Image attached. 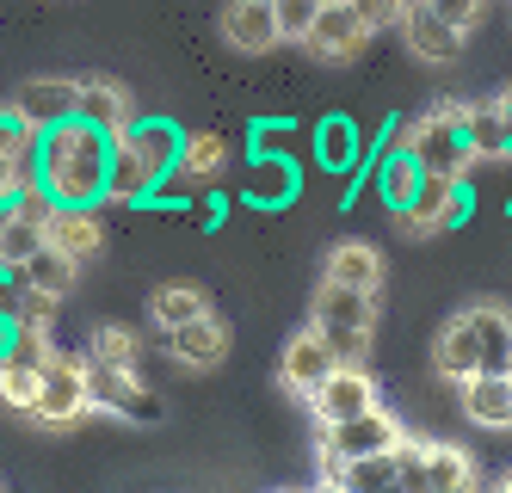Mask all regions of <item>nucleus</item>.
<instances>
[{
  "mask_svg": "<svg viewBox=\"0 0 512 493\" xmlns=\"http://www.w3.org/2000/svg\"><path fill=\"white\" fill-rule=\"evenodd\" d=\"M38 185L56 204H105L112 198V130L93 118H62L38 136Z\"/></svg>",
  "mask_w": 512,
  "mask_h": 493,
  "instance_id": "1",
  "label": "nucleus"
},
{
  "mask_svg": "<svg viewBox=\"0 0 512 493\" xmlns=\"http://www.w3.org/2000/svg\"><path fill=\"white\" fill-rule=\"evenodd\" d=\"M438 376L451 383H469L482 370H506L512 364V309L500 302H469L463 315H451L438 327V346H432Z\"/></svg>",
  "mask_w": 512,
  "mask_h": 493,
  "instance_id": "2",
  "label": "nucleus"
},
{
  "mask_svg": "<svg viewBox=\"0 0 512 493\" xmlns=\"http://www.w3.org/2000/svg\"><path fill=\"white\" fill-rule=\"evenodd\" d=\"M179 142L186 130L173 118H130L112 136V204H142L149 192H161L179 167Z\"/></svg>",
  "mask_w": 512,
  "mask_h": 493,
  "instance_id": "3",
  "label": "nucleus"
},
{
  "mask_svg": "<svg viewBox=\"0 0 512 493\" xmlns=\"http://www.w3.org/2000/svg\"><path fill=\"white\" fill-rule=\"evenodd\" d=\"M383 142L414 148L420 167L426 173H445V179H469V167L482 161V155H475V142H469V130H463V99H438V105L420 111V118L389 124Z\"/></svg>",
  "mask_w": 512,
  "mask_h": 493,
  "instance_id": "4",
  "label": "nucleus"
},
{
  "mask_svg": "<svg viewBox=\"0 0 512 493\" xmlns=\"http://www.w3.org/2000/svg\"><path fill=\"white\" fill-rule=\"evenodd\" d=\"M309 327L334 346L340 364H364V352H371V327H377V290H352V284L321 278Z\"/></svg>",
  "mask_w": 512,
  "mask_h": 493,
  "instance_id": "5",
  "label": "nucleus"
},
{
  "mask_svg": "<svg viewBox=\"0 0 512 493\" xmlns=\"http://www.w3.org/2000/svg\"><path fill=\"white\" fill-rule=\"evenodd\" d=\"M93 413V358L87 352H50V364H44V383H38V401H31V413L25 420L31 426H50V432H62V426H75V420H87Z\"/></svg>",
  "mask_w": 512,
  "mask_h": 493,
  "instance_id": "6",
  "label": "nucleus"
},
{
  "mask_svg": "<svg viewBox=\"0 0 512 493\" xmlns=\"http://www.w3.org/2000/svg\"><path fill=\"white\" fill-rule=\"evenodd\" d=\"M371 25H364V13L352 7V0H321V13H315V25H309V37H303V50L315 56V62H358L364 50H371Z\"/></svg>",
  "mask_w": 512,
  "mask_h": 493,
  "instance_id": "7",
  "label": "nucleus"
},
{
  "mask_svg": "<svg viewBox=\"0 0 512 493\" xmlns=\"http://www.w3.org/2000/svg\"><path fill=\"white\" fill-rule=\"evenodd\" d=\"M93 413H118V420H161V395L142 383V364H105V358H93Z\"/></svg>",
  "mask_w": 512,
  "mask_h": 493,
  "instance_id": "8",
  "label": "nucleus"
},
{
  "mask_svg": "<svg viewBox=\"0 0 512 493\" xmlns=\"http://www.w3.org/2000/svg\"><path fill=\"white\" fill-rule=\"evenodd\" d=\"M50 352H56V346H50V333H13V346L0 352V401H7L13 413H31Z\"/></svg>",
  "mask_w": 512,
  "mask_h": 493,
  "instance_id": "9",
  "label": "nucleus"
},
{
  "mask_svg": "<svg viewBox=\"0 0 512 493\" xmlns=\"http://www.w3.org/2000/svg\"><path fill=\"white\" fill-rule=\"evenodd\" d=\"M364 407H377V383H371V370H364V364H334L309 389L315 426H340V420H352V413H364Z\"/></svg>",
  "mask_w": 512,
  "mask_h": 493,
  "instance_id": "10",
  "label": "nucleus"
},
{
  "mask_svg": "<svg viewBox=\"0 0 512 493\" xmlns=\"http://www.w3.org/2000/svg\"><path fill=\"white\" fill-rule=\"evenodd\" d=\"M38 185V130L13 105H0V204H19Z\"/></svg>",
  "mask_w": 512,
  "mask_h": 493,
  "instance_id": "11",
  "label": "nucleus"
},
{
  "mask_svg": "<svg viewBox=\"0 0 512 493\" xmlns=\"http://www.w3.org/2000/svg\"><path fill=\"white\" fill-rule=\"evenodd\" d=\"M395 31H401V44H408L420 62H438V68H451L463 56V44H469V31H457L451 19H438V7H426V0H408Z\"/></svg>",
  "mask_w": 512,
  "mask_h": 493,
  "instance_id": "12",
  "label": "nucleus"
},
{
  "mask_svg": "<svg viewBox=\"0 0 512 493\" xmlns=\"http://www.w3.org/2000/svg\"><path fill=\"white\" fill-rule=\"evenodd\" d=\"M161 352L173 364H186V370H216V364L229 358V327L204 309V315L179 321V327H161Z\"/></svg>",
  "mask_w": 512,
  "mask_h": 493,
  "instance_id": "13",
  "label": "nucleus"
},
{
  "mask_svg": "<svg viewBox=\"0 0 512 493\" xmlns=\"http://www.w3.org/2000/svg\"><path fill=\"white\" fill-rule=\"evenodd\" d=\"M401 438V420L377 401V407H364V413H352V420H340V426H321V444L327 450H340V457L352 463V457H371V450H395Z\"/></svg>",
  "mask_w": 512,
  "mask_h": 493,
  "instance_id": "14",
  "label": "nucleus"
},
{
  "mask_svg": "<svg viewBox=\"0 0 512 493\" xmlns=\"http://www.w3.org/2000/svg\"><path fill=\"white\" fill-rule=\"evenodd\" d=\"M216 25H223V44H229V50H241V56H266V50H278V44H284L272 0H229Z\"/></svg>",
  "mask_w": 512,
  "mask_h": 493,
  "instance_id": "15",
  "label": "nucleus"
},
{
  "mask_svg": "<svg viewBox=\"0 0 512 493\" xmlns=\"http://www.w3.org/2000/svg\"><path fill=\"white\" fill-rule=\"evenodd\" d=\"M75 105H81V81H62V74H38V81H25L19 93H13V111L31 124V130H50V124H62V118H75Z\"/></svg>",
  "mask_w": 512,
  "mask_h": 493,
  "instance_id": "16",
  "label": "nucleus"
},
{
  "mask_svg": "<svg viewBox=\"0 0 512 493\" xmlns=\"http://www.w3.org/2000/svg\"><path fill=\"white\" fill-rule=\"evenodd\" d=\"M297 192H303V167L290 161V155H253L247 161L241 198L253 210H284V204H297Z\"/></svg>",
  "mask_w": 512,
  "mask_h": 493,
  "instance_id": "17",
  "label": "nucleus"
},
{
  "mask_svg": "<svg viewBox=\"0 0 512 493\" xmlns=\"http://www.w3.org/2000/svg\"><path fill=\"white\" fill-rule=\"evenodd\" d=\"M334 364H340L334 346H327L315 327H303V333H290V346H284V358H278V383H284L290 395H303V401H309V389H315Z\"/></svg>",
  "mask_w": 512,
  "mask_h": 493,
  "instance_id": "18",
  "label": "nucleus"
},
{
  "mask_svg": "<svg viewBox=\"0 0 512 493\" xmlns=\"http://www.w3.org/2000/svg\"><path fill=\"white\" fill-rule=\"evenodd\" d=\"M457 389H463V420L469 426L512 432V376L506 370H482V376H469Z\"/></svg>",
  "mask_w": 512,
  "mask_h": 493,
  "instance_id": "19",
  "label": "nucleus"
},
{
  "mask_svg": "<svg viewBox=\"0 0 512 493\" xmlns=\"http://www.w3.org/2000/svg\"><path fill=\"white\" fill-rule=\"evenodd\" d=\"M315 161L334 173V179H352V173H364V136H358V124L346 118V111H334V118H321L315 124Z\"/></svg>",
  "mask_w": 512,
  "mask_h": 493,
  "instance_id": "20",
  "label": "nucleus"
},
{
  "mask_svg": "<svg viewBox=\"0 0 512 493\" xmlns=\"http://www.w3.org/2000/svg\"><path fill=\"white\" fill-rule=\"evenodd\" d=\"M420 179H426V167H420V155H414V148L389 142L383 155H377V198H383V210H389V216H401V210L414 204Z\"/></svg>",
  "mask_w": 512,
  "mask_h": 493,
  "instance_id": "21",
  "label": "nucleus"
},
{
  "mask_svg": "<svg viewBox=\"0 0 512 493\" xmlns=\"http://www.w3.org/2000/svg\"><path fill=\"white\" fill-rule=\"evenodd\" d=\"M81 118H93L99 130H124L130 118H136V99H130V87L124 81H112V74H81Z\"/></svg>",
  "mask_w": 512,
  "mask_h": 493,
  "instance_id": "22",
  "label": "nucleus"
},
{
  "mask_svg": "<svg viewBox=\"0 0 512 493\" xmlns=\"http://www.w3.org/2000/svg\"><path fill=\"white\" fill-rule=\"evenodd\" d=\"M50 241L68 253V259H93L105 247V229H99V204H56L50 210Z\"/></svg>",
  "mask_w": 512,
  "mask_h": 493,
  "instance_id": "23",
  "label": "nucleus"
},
{
  "mask_svg": "<svg viewBox=\"0 0 512 493\" xmlns=\"http://www.w3.org/2000/svg\"><path fill=\"white\" fill-rule=\"evenodd\" d=\"M321 278L352 284V290H377V284H383V253H377L371 241H340L334 253H327Z\"/></svg>",
  "mask_w": 512,
  "mask_h": 493,
  "instance_id": "24",
  "label": "nucleus"
},
{
  "mask_svg": "<svg viewBox=\"0 0 512 493\" xmlns=\"http://www.w3.org/2000/svg\"><path fill=\"white\" fill-rule=\"evenodd\" d=\"M451 192H457V179H445V173H426V179H420V192H414V204L401 210V229H414V235H445Z\"/></svg>",
  "mask_w": 512,
  "mask_h": 493,
  "instance_id": "25",
  "label": "nucleus"
},
{
  "mask_svg": "<svg viewBox=\"0 0 512 493\" xmlns=\"http://www.w3.org/2000/svg\"><path fill=\"white\" fill-rule=\"evenodd\" d=\"M463 130L475 142L482 161H506V111H500V93L494 99H463Z\"/></svg>",
  "mask_w": 512,
  "mask_h": 493,
  "instance_id": "26",
  "label": "nucleus"
},
{
  "mask_svg": "<svg viewBox=\"0 0 512 493\" xmlns=\"http://www.w3.org/2000/svg\"><path fill=\"white\" fill-rule=\"evenodd\" d=\"M13 272L31 284V290H50V296H68V290H75V272H81V259H68L56 241H44L38 253H31L25 265H13Z\"/></svg>",
  "mask_w": 512,
  "mask_h": 493,
  "instance_id": "27",
  "label": "nucleus"
},
{
  "mask_svg": "<svg viewBox=\"0 0 512 493\" xmlns=\"http://www.w3.org/2000/svg\"><path fill=\"white\" fill-rule=\"evenodd\" d=\"M426 487L438 493H457V487H475V457L463 444H445V438H426Z\"/></svg>",
  "mask_w": 512,
  "mask_h": 493,
  "instance_id": "28",
  "label": "nucleus"
},
{
  "mask_svg": "<svg viewBox=\"0 0 512 493\" xmlns=\"http://www.w3.org/2000/svg\"><path fill=\"white\" fill-rule=\"evenodd\" d=\"M210 309V296L198 290V284H186V278H173V284H161L155 296H149V321L155 327H179V321H192V315H204Z\"/></svg>",
  "mask_w": 512,
  "mask_h": 493,
  "instance_id": "29",
  "label": "nucleus"
},
{
  "mask_svg": "<svg viewBox=\"0 0 512 493\" xmlns=\"http://www.w3.org/2000/svg\"><path fill=\"white\" fill-rule=\"evenodd\" d=\"M87 358H105V364H142V339L130 327H93L87 333Z\"/></svg>",
  "mask_w": 512,
  "mask_h": 493,
  "instance_id": "30",
  "label": "nucleus"
},
{
  "mask_svg": "<svg viewBox=\"0 0 512 493\" xmlns=\"http://www.w3.org/2000/svg\"><path fill=\"white\" fill-rule=\"evenodd\" d=\"M56 309H62V296L31 290V284H25L19 309H13V327H19V333H50V327H56Z\"/></svg>",
  "mask_w": 512,
  "mask_h": 493,
  "instance_id": "31",
  "label": "nucleus"
},
{
  "mask_svg": "<svg viewBox=\"0 0 512 493\" xmlns=\"http://www.w3.org/2000/svg\"><path fill=\"white\" fill-rule=\"evenodd\" d=\"M346 487H395V450L352 457V463H346Z\"/></svg>",
  "mask_w": 512,
  "mask_h": 493,
  "instance_id": "32",
  "label": "nucleus"
},
{
  "mask_svg": "<svg viewBox=\"0 0 512 493\" xmlns=\"http://www.w3.org/2000/svg\"><path fill=\"white\" fill-rule=\"evenodd\" d=\"M272 13H278V31H284V44H303L315 13H321V0H272Z\"/></svg>",
  "mask_w": 512,
  "mask_h": 493,
  "instance_id": "33",
  "label": "nucleus"
},
{
  "mask_svg": "<svg viewBox=\"0 0 512 493\" xmlns=\"http://www.w3.org/2000/svg\"><path fill=\"white\" fill-rule=\"evenodd\" d=\"M395 487H426V438L395 444Z\"/></svg>",
  "mask_w": 512,
  "mask_h": 493,
  "instance_id": "34",
  "label": "nucleus"
},
{
  "mask_svg": "<svg viewBox=\"0 0 512 493\" xmlns=\"http://www.w3.org/2000/svg\"><path fill=\"white\" fill-rule=\"evenodd\" d=\"M290 142H297V124H284V118L253 124V155H290Z\"/></svg>",
  "mask_w": 512,
  "mask_h": 493,
  "instance_id": "35",
  "label": "nucleus"
},
{
  "mask_svg": "<svg viewBox=\"0 0 512 493\" xmlns=\"http://www.w3.org/2000/svg\"><path fill=\"white\" fill-rule=\"evenodd\" d=\"M426 7H438V19H451L457 31H475L488 19V0H426Z\"/></svg>",
  "mask_w": 512,
  "mask_h": 493,
  "instance_id": "36",
  "label": "nucleus"
},
{
  "mask_svg": "<svg viewBox=\"0 0 512 493\" xmlns=\"http://www.w3.org/2000/svg\"><path fill=\"white\" fill-rule=\"evenodd\" d=\"M352 7L364 13L371 31H389V25H401V7H408V0H352Z\"/></svg>",
  "mask_w": 512,
  "mask_h": 493,
  "instance_id": "37",
  "label": "nucleus"
},
{
  "mask_svg": "<svg viewBox=\"0 0 512 493\" xmlns=\"http://www.w3.org/2000/svg\"><path fill=\"white\" fill-rule=\"evenodd\" d=\"M315 475H321V487H346V457H340V450H315Z\"/></svg>",
  "mask_w": 512,
  "mask_h": 493,
  "instance_id": "38",
  "label": "nucleus"
},
{
  "mask_svg": "<svg viewBox=\"0 0 512 493\" xmlns=\"http://www.w3.org/2000/svg\"><path fill=\"white\" fill-rule=\"evenodd\" d=\"M19 296H25V278L13 272V265H0V315L13 321V309H19Z\"/></svg>",
  "mask_w": 512,
  "mask_h": 493,
  "instance_id": "39",
  "label": "nucleus"
},
{
  "mask_svg": "<svg viewBox=\"0 0 512 493\" xmlns=\"http://www.w3.org/2000/svg\"><path fill=\"white\" fill-rule=\"evenodd\" d=\"M500 111H506V161H512V99L500 93Z\"/></svg>",
  "mask_w": 512,
  "mask_h": 493,
  "instance_id": "40",
  "label": "nucleus"
},
{
  "mask_svg": "<svg viewBox=\"0 0 512 493\" xmlns=\"http://www.w3.org/2000/svg\"><path fill=\"white\" fill-rule=\"evenodd\" d=\"M13 333H19V327H13L7 315H0V352H7V346H13Z\"/></svg>",
  "mask_w": 512,
  "mask_h": 493,
  "instance_id": "41",
  "label": "nucleus"
},
{
  "mask_svg": "<svg viewBox=\"0 0 512 493\" xmlns=\"http://www.w3.org/2000/svg\"><path fill=\"white\" fill-rule=\"evenodd\" d=\"M500 487H506V493H512V475H506V481H500Z\"/></svg>",
  "mask_w": 512,
  "mask_h": 493,
  "instance_id": "42",
  "label": "nucleus"
},
{
  "mask_svg": "<svg viewBox=\"0 0 512 493\" xmlns=\"http://www.w3.org/2000/svg\"><path fill=\"white\" fill-rule=\"evenodd\" d=\"M506 376H512V364H506Z\"/></svg>",
  "mask_w": 512,
  "mask_h": 493,
  "instance_id": "43",
  "label": "nucleus"
}]
</instances>
